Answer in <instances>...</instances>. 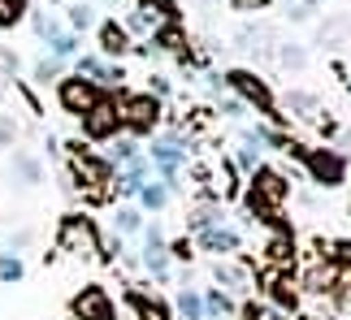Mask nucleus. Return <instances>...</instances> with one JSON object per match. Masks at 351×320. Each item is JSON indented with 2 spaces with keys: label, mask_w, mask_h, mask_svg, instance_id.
<instances>
[{
  "label": "nucleus",
  "mask_w": 351,
  "mask_h": 320,
  "mask_svg": "<svg viewBox=\"0 0 351 320\" xmlns=\"http://www.w3.org/2000/svg\"><path fill=\"white\" fill-rule=\"evenodd\" d=\"M57 247L65 251V256H74V260H100V234H96V225H91L83 212H70V217L61 221Z\"/></svg>",
  "instance_id": "nucleus-1"
},
{
  "label": "nucleus",
  "mask_w": 351,
  "mask_h": 320,
  "mask_svg": "<svg viewBox=\"0 0 351 320\" xmlns=\"http://www.w3.org/2000/svg\"><path fill=\"white\" fill-rule=\"evenodd\" d=\"M70 169H74V178L78 186H87V195L91 199H104L109 195V182H113V169L104 165V160H96L83 143H70Z\"/></svg>",
  "instance_id": "nucleus-2"
},
{
  "label": "nucleus",
  "mask_w": 351,
  "mask_h": 320,
  "mask_svg": "<svg viewBox=\"0 0 351 320\" xmlns=\"http://www.w3.org/2000/svg\"><path fill=\"white\" fill-rule=\"evenodd\" d=\"M287 5H291V13H295V18H308V13H313V9L321 5V0H287Z\"/></svg>",
  "instance_id": "nucleus-24"
},
{
  "label": "nucleus",
  "mask_w": 351,
  "mask_h": 320,
  "mask_svg": "<svg viewBox=\"0 0 351 320\" xmlns=\"http://www.w3.org/2000/svg\"><path fill=\"white\" fill-rule=\"evenodd\" d=\"M226 78H230V87L239 91L243 100H252L261 113H269V117H274V96H269V87H265L256 74H247V70H234V74H226Z\"/></svg>",
  "instance_id": "nucleus-7"
},
{
  "label": "nucleus",
  "mask_w": 351,
  "mask_h": 320,
  "mask_svg": "<svg viewBox=\"0 0 351 320\" xmlns=\"http://www.w3.org/2000/svg\"><path fill=\"white\" fill-rule=\"evenodd\" d=\"M265 256L274 260V264H291L295 260V247H291V238L287 234H278V238H269V247H265Z\"/></svg>",
  "instance_id": "nucleus-16"
},
{
  "label": "nucleus",
  "mask_w": 351,
  "mask_h": 320,
  "mask_svg": "<svg viewBox=\"0 0 351 320\" xmlns=\"http://www.w3.org/2000/svg\"><path fill=\"white\" fill-rule=\"evenodd\" d=\"M57 74H61V57H48V61L35 65V78H39V83H48V78H57Z\"/></svg>",
  "instance_id": "nucleus-20"
},
{
  "label": "nucleus",
  "mask_w": 351,
  "mask_h": 320,
  "mask_svg": "<svg viewBox=\"0 0 351 320\" xmlns=\"http://www.w3.org/2000/svg\"><path fill=\"white\" fill-rule=\"evenodd\" d=\"M139 316H143V320H169L160 303H139Z\"/></svg>",
  "instance_id": "nucleus-25"
},
{
  "label": "nucleus",
  "mask_w": 351,
  "mask_h": 320,
  "mask_svg": "<svg viewBox=\"0 0 351 320\" xmlns=\"http://www.w3.org/2000/svg\"><path fill=\"white\" fill-rule=\"evenodd\" d=\"M70 22L74 26H91V5H74L70 9Z\"/></svg>",
  "instance_id": "nucleus-26"
},
{
  "label": "nucleus",
  "mask_w": 351,
  "mask_h": 320,
  "mask_svg": "<svg viewBox=\"0 0 351 320\" xmlns=\"http://www.w3.org/2000/svg\"><path fill=\"white\" fill-rule=\"evenodd\" d=\"M57 100H61V109L70 113V117H87V113L100 104V91H96V83H91V78L78 74V78H61Z\"/></svg>",
  "instance_id": "nucleus-4"
},
{
  "label": "nucleus",
  "mask_w": 351,
  "mask_h": 320,
  "mask_svg": "<svg viewBox=\"0 0 351 320\" xmlns=\"http://www.w3.org/2000/svg\"><path fill=\"white\" fill-rule=\"evenodd\" d=\"M308 169H313V178L321 186H339L343 182V160L334 152H313V156H308Z\"/></svg>",
  "instance_id": "nucleus-9"
},
{
  "label": "nucleus",
  "mask_w": 351,
  "mask_h": 320,
  "mask_svg": "<svg viewBox=\"0 0 351 320\" xmlns=\"http://www.w3.org/2000/svg\"><path fill=\"white\" fill-rule=\"evenodd\" d=\"M269 286H274V303H278V308H295V303H300V290H295L291 277H274Z\"/></svg>",
  "instance_id": "nucleus-15"
},
{
  "label": "nucleus",
  "mask_w": 351,
  "mask_h": 320,
  "mask_svg": "<svg viewBox=\"0 0 351 320\" xmlns=\"http://www.w3.org/2000/svg\"><path fill=\"white\" fill-rule=\"evenodd\" d=\"M300 320H317V316H300Z\"/></svg>",
  "instance_id": "nucleus-29"
},
{
  "label": "nucleus",
  "mask_w": 351,
  "mask_h": 320,
  "mask_svg": "<svg viewBox=\"0 0 351 320\" xmlns=\"http://www.w3.org/2000/svg\"><path fill=\"white\" fill-rule=\"evenodd\" d=\"M117 117H121L130 130H152V126L160 122V104H156L152 96H121Z\"/></svg>",
  "instance_id": "nucleus-5"
},
{
  "label": "nucleus",
  "mask_w": 351,
  "mask_h": 320,
  "mask_svg": "<svg viewBox=\"0 0 351 320\" xmlns=\"http://www.w3.org/2000/svg\"><path fill=\"white\" fill-rule=\"evenodd\" d=\"M217 282H226V290H243V273L230 264H217Z\"/></svg>",
  "instance_id": "nucleus-18"
},
{
  "label": "nucleus",
  "mask_w": 351,
  "mask_h": 320,
  "mask_svg": "<svg viewBox=\"0 0 351 320\" xmlns=\"http://www.w3.org/2000/svg\"><path fill=\"white\" fill-rule=\"evenodd\" d=\"M230 303H226V295H208V312H226Z\"/></svg>",
  "instance_id": "nucleus-28"
},
{
  "label": "nucleus",
  "mask_w": 351,
  "mask_h": 320,
  "mask_svg": "<svg viewBox=\"0 0 351 320\" xmlns=\"http://www.w3.org/2000/svg\"><path fill=\"white\" fill-rule=\"evenodd\" d=\"M143 204L147 208H165V186H143Z\"/></svg>",
  "instance_id": "nucleus-22"
},
{
  "label": "nucleus",
  "mask_w": 351,
  "mask_h": 320,
  "mask_svg": "<svg viewBox=\"0 0 351 320\" xmlns=\"http://www.w3.org/2000/svg\"><path fill=\"white\" fill-rule=\"evenodd\" d=\"M199 243H204L208 251H217V256H230V251L239 247V234L226 230V225H213V230H199Z\"/></svg>",
  "instance_id": "nucleus-11"
},
{
  "label": "nucleus",
  "mask_w": 351,
  "mask_h": 320,
  "mask_svg": "<svg viewBox=\"0 0 351 320\" xmlns=\"http://www.w3.org/2000/svg\"><path fill=\"white\" fill-rule=\"evenodd\" d=\"M178 312H182V320H204V303H199L195 290H182L178 295Z\"/></svg>",
  "instance_id": "nucleus-17"
},
{
  "label": "nucleus",
  "mask_w": 351,
  "mask_h": 320,
  "mask_svg": "<svg viewBox=\"0 0 351 320\" xmlns=\"http://www.w3.org/2000/svg\"><path fill=\"white\" fill-rule=\"evenodd\" d=\"M117 126H121V117H117V104H109V100H100L96 109L83 117V135L87 139H113Z\"/></svg>",
  "instance_id": "nucleus-8"
},
{
  "label": "nucleus",
  "mask_w": 351,
  "mask_h": 320,
  "mask_svg": "<svg viewBox=\"0 0 351 320\" xmlns=\"http://www.w3.org/2000/svg\"><path fill=\"white\" fill-rule=\"evenodd\" d=\"M143 264H147L156 277L165 273V243H160L156 234H147V243H143Z\"/></svg>",
  "instance_id": "nucleus-13"
},
{
  "label": "nucleus",
  "mask_w": 351,
  "mask_h": 320,
  "mask_svg": "<svg viewBox=\"0 0 351 320\" xmlns=\"http://www.w3.org/2000/svg\"><path fill=\"white\" fill-rule=\"evenodd\" d=\"M26 9H31L26 0H0V31H13L26 18Z\"/></svg>",
  "instance_id": "nucleus-14"
},
{
  "label": "nucleus",
  "mask_w": 351,
  "mask_h": 320,
  "mask_svg": "<svg viewBox=\"0 0 351 320\" xmlns=\"http://www.w3.org/2000/svg\"><path fill=\"white\" fill-rule=\"evenodd\" d=\"M282 61H287V65H304V52L287 44V48H282Z\"/></svg>",
  "instance_id": "nucleus-27"
},
{
  "label": "nucleus",
  "mask_w": 351,
  "mask_h": 320,
  "mask_svg": "<svg viewBox=\"0 0 351 320\" xmlns=\"http://www.w3.org/2000/svg\"><path fill=\"white\" fill-rule=\"evenodd\" d=\"M308 290H317V295H321V290H330V269H321V264H317V269L308 273Z\"/></svg>",
  "instance_id": "nucleus-21"
},
{
  "label": "nucleus",
  "mask_w": 351,
  "mask_h": 320,
  "mask_svg": "<svg viewBox=\"0 0 351 320\" xmlns=\"http://www.w3.org/2000/svg\"><path fill=\"white\" fill-rule=\"evenodd\" d=\"M126 48H130V35H126V26H117V22H104V26H100V52H104V57H121Z\"/></svg>",
  "instance_id": "nucleus-10"
},
{
  "label": "nucleus",
  "mask_w": 351,
  "mask_h": 320,
  "mask_svg": "<svg viewBox=\"0 0 351 320\" xmlns=\"http://www.w3.org/2000/svg\"><path fill=\"white\" fill-rule=\"evenodd\" d=\"M287 195H291V186H287V178H282V173H274V169H256V186H252V195H247L252 212H261L265 221H274Z\"/></svg>",
  "instance_id": "nucleus-3"
},
{
  "label": "nucleus",
  "mask_w": 351,
  "mask_h": 320,
  "mask_svg": "<svg viewBox=\"0 0 351 320\" xmlns=\"http://www.w3.org/2000/svg\"><path fill=\"white\" fill-rule=\"evenodd\" d=\"M18 277H22V264L5 256V260H0V282H18Z\"/></svg>",
  "instance_id": "nucleus-23"
},
{
  "label": "nucleus",
  "mask_w": 351,
  "mask_h": 320,
  "mask_svg": "<svg viewBox=\"0 0 351 320\" xmlns=\"http://www.w3.org/2000/svg\"><path fill=\"white\" fill-rule=\"evenodd\" d=\"M9 173L18 178V186H35L39 178H44V173H39V160H35V156H26V152H18V156H13Z\"/></svg>",
  "instance_id": "nucleus-12"
},
{
  "label": "nucleus",
  "mask_w": 351,
  "mask_h": 320,
  "mask_svg": "<svg viewBox=\"0 0 351 320\" xmlns=\"http://www.w3.org/2000/svg\"><path fill=\"white\" fill-rule=\"evenodd\" d=\"M74 316L78 320H113V299L104 286H83L74 295Z\"/></svg>",
  "instance_id": "nucleus-6"
},
{
  "label": "nucleus",
  "mask_w": 351,
  "mask_h": 320,
  "mask_svg": "<svg viewBox=\"0 0 351 320\" xmlns=\"http://www.w3.org/2000/svg\"><path fill=\"white\" fill-rule=\"evenodd\" d=\"M113 225H117V230H121V234H130V230H139V212H134V208H121V212H117V217H113Z\"/></svg>",
  "instance_id": "nucleus-19"
}]
</instances>
